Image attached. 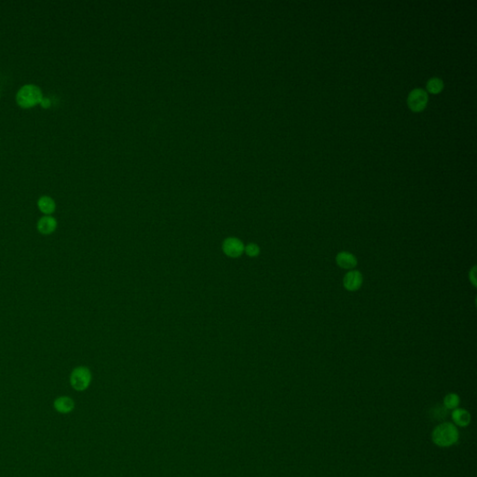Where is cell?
Returning <instances> with one entry per match:
<instances>
[{"instance_id": "1", "label": "cell", "mask_w": 477, "mask_h": 477, "mask_svg": "<svg viewBox=\"0 0 477 477\" xmlns=\"http://www.w3.org/2000/svg\"><path fill=\"white\" fill-rule=\"evenodd\" d=\"M42 99L41 89L34 84L22 86L16 94V102L22 108H30L40 104Z\"/></svg>"}, {"instance_id": "11", "label": "cell", "mask_w": 477, "mask_h": 477, "mask_svg": "<svg viewBox=\"0 0 477 477\" xmlns=\"http://www.w3.org/2000/svg\"><path fill=\"white\" fill-rule=\"evenodd\" d=\"M452 419L457 425L465 427L470 423L471 415L464 409H455L452 413Z\"/></svg>"}, {"instance_id": "9", "label": "cell", "mask_w": 477, "mask_h": 477, "mask_svg": "<svg viewBox=\"0 0 477 477\" xmlns=\"http://www.w3.org/2000/svg\"><path fill=\"white\" fill-rule=\"evenodd\" d=\"M37 207L43 215H51L55 212V201L48 196H42L37 201Z\"/></svg>"}, {"instance_id": "5", "label": "cell", "mask_w": 477, "mask_h": 477, "mask_svg": "<svg viewBox=\"0 0 477 477\" xmlns=\"http://www.w3.org/2000/svg\"><path fill=\"white\" fill-rule=\"evenodd\" d=\"M428 102V94L425 90L416 89L412 90L408 99V106L414 112L423 110Z\"/></svg>"}, {"instance_id": "15", "label": "cell", "mask_w": 477, "mask_h": 477, "mask_svg": "<svg viewBox=\"0 0 477 477\" xmlns=\"http://www.w3.org/2000/svg\"><path fill=\"white\" fill-rule=\"evenodd\" d=\"M447 410H448V409L445 408V407H441V406L439 407V406H437V407H436V408L433 409V417H434V419L438 420V421L445 419V417L447 416Z\"/></svg>"}, {"instance_id": "12", "label": "cell", "mask_w": 477, "mask_h": 477, "mask_svg": "<svg viewBox=\"0 0 477 477\" xmlns=\"http://www.w3.org/2000/svg\"><path fill=\"white\" fill-rule=\"evenodd\" d=\"M460 404V398L455 394H448L444 399V407L447 409H455Z\"/></svg>"}, {"instance_id": "14", "label": "cell", "mask_w": 477, "mask_h": 477, "mask_svg": "<svg viewBox=\"0 0 477 477\" xmlns=\"http://www.w3.org/2000/svg\"><path fill=\"white\" fill-rule=\"evenodd\" d=\"M244 252L248 256L256 257L260 254V248L256 243H249L246 246H244Z\"/></svg>"}, {"instance_id": "16", "label": "cell", "mask_w": 477, "mask_h": 477, "mask_svg": "<svg viewBox=\"0 0 477 477\" xmlns=\"http://www.w3.org/2000/svg\"><path fill=\"white\" fill-rule=\"evenodd\" d=\"M39 104L41 105L43 108H48V107L50 106L51 103H50V100H49L48 98H45V97H43V99H42L41 102H40V104Z\"/></svg>"}, {"instance_id": "7", "label": "cell", "mask_w": 477, "mask_h": 477, "mask_svg": "<svg viewBox=\"0 0 477 477\" xmlns=\"http://www.w3.org/2000/svg\"><path fill=\"white\" fill-rule=\"evenodd\" d=\"M75 401L69 396H59L53 401L56 412L62 415L70 414L75 409Z\"/></svg>"}, {"instance_id": "13", "label": "cell", "mask_w": 477, "mask_h": 477, "mask_svg": "<svg viewBox=\"0 0 477 477\" xmlns=\"http://www.w3.org/2000/svg\"><path fill=\"white\" fill-rule=\"evenodd\" d=\"M444 84L440 78H432L428 81L427 84V90H429L432 93H439L443 90Z\"/></svg>"}, {"instance_id": "4", "label": "cell", "mask_w": 477, "mask_h": 477, "mask_svg": "<svg viewBox=\"0 0 477 477\" xmlns=\"http://www.w3.org/2000/svg\"><path fill=\"white\" fill-rule=\"evenodd\" d=\"M222 250L230 258H238L244 253V244L235 237H228L222 243Z\"/></svg>"}, {"instance_id": "3", "label": "cell", "mask_w": 477, "mask_h": 477, "mask_svg": "<svg viewBox=\"0 0 477 477\" xmlns=\"http://www.w3.org/2000/svg\"><path fill=\"white\" fill-rule=\"evenodd\" d=\"M91 372L88 367H77L70 375V385L76 392H84L90 387Z\"/></svg>"}, {"instance_id": "6", "label": "cell", "mask_w": 477, "mask_h": 477, "mask_svg": "<svg viewBox=\"0 0 477 477\" xmlns=\"http://www.w3.org/2000/svg\"><path fill=\"white\" fill-rule=\"evenodd\" d=\"M57 220L51 215H44L37 221L36 228L42 235L48 236L52 234L57 228Z\"/></svg>"}, {"instance_id": "10", "label": "cell", "mask_w": 477, "mask_h": 477, "mask_svg": "<svg viewBox=\"0 0 477 477\" xmlns=\"http://www.w3.org/2000/svg\"><path fill=\"white\" fill-rule=\"evenodd\" d=\"M337 263L340 268L346 269V270H351L353 269L356 264H357V259L356 257L353 256V254L348 253V252H341L337 256Z\"/></svg>"}, {"instance_id": "8", "label": "cell", "mask_w": 477, "mask_h": 477, "mask_svg": "<svg viewBox=\"0 0 477 477\" xmlns=\"http://www.w3.org/2000/svg\"><path fill=\"white\" fill-rule=\"evenodd\" d=\"M343 284L347 290L352 291V292L358 290L363 284V276L357 270L350 271L344 277Z\"/></svg>"}, {"instance_id": "2", "label": "cell", "mask_w": 477, "mask_h": 477, "mask_svg": "<svg viewBox=\"0 0 477 477\" xmlns=\"http://www.w3.org/2000/svg\"><path fill=\"white\" fill-rule=\"evenodd\" d=\"M458 439L459 432L451 423H443L438 425L433 433V441L441 448H447L454 445Z\"/></svg>"}, {"instance_id": "17", "label": "cell", "mask_w": 477, "mask_h": 477, "mask_svg": "<svg viewBox=\"0 0 477 477\" xmlns=\"http://www.w3.org/2000/svg\"><path fill=\"white\" fill-rule=\"evenodd\" d=\"M476 274H477V272H476V267H474V269H473L472 271L470 272V278L471 280H472V282H473V284H475V285L477 284V278H476Z\"/></svg>"}]
</instances>
